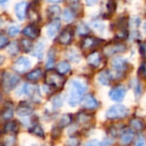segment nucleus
<instances>
[{
    "instance_id": "obj_45",
    "label": "nucleus",
    "mask_w": 146,
    "mask_h": 146,
    "mask_svg": "<svg viewBox=\"0 0 146 146\" xmlns=\"http://www.w3.org/2000/svg\"><path fill=\"white\" fill-rule=\"evenodd\" d=\"M135 145H139V146L145 145H146L145 139L144 137H142V136H139V137L138 138V139H137V141H136Z\"/></svg>"
},
{
    "instance_id": "obj_23",
    "label": "nucleus",
    "mask_w": 146,
    "mask_h": 146,
    "mask_svg": "<svg viewBox=\"0 0 146 146\" xmlns=\"http://www.w3.org/2000/svg\"><path fill=\"white\" fill-rule=\"evenodd\" d=\"M70 64L67 61H62L60 62L56 66V71L60 73L61 74H66L70 71Z\"/></svg>"
},
{
    "instance_id": "obj_42",
    "label": "nucleus",
    "mask_w": 146,
    "mask_h": 146,
    "mask_svg": "<svg viewBox=\"0 0 146 146\" xmlns=\"http://www.w3.org/2000/svg\"><path fill=\"white\" fill-rule=\"evenodd\" d=\"M9 44V39L7 37L3 36V35H1L0 37V48L1 49H3L5 46H7Z\"/></svg>"
},
{
    "instance_id": "obj_38",
    "label": "nucleus",
    "mask_w": 146,
    "mask_h": 146,
    "mask_svg": "<svg viewBox=\"0 0 146 146\" xmlns=\"http://www.w3.org/2000/svg\"><path fill=\"white\" fill-rule=\"evenodd\" d=\"M139 76L146 80V62H142L139 69Z\"/></svg>"
},
{
    "instance_id": "obj_33",
    "label": "nucleus",
    "mask_w": 146,
    "mask_h": 146,
    "mask_svg": "<svg viewBox=\"0 0 146 146\" xmlns=\"http://www.w3.org/2000/svg\"><path fill=\"white\" fill-rule=\"evenodd\" d=\"M62 19L67 21V22H70L74 19V14L73 12V10L71 9H66L63 11L62 14Z\"/></svg>"
},
{
    "instance_id": "obj_43",
    "label": "nucleus",
    "mask_w": 146,
    "mask_h": 146,
    "mask_svg": "<svg viewBox=\"0 0 146 146\" xmlns=\"http://www.w3.org/2000/svg\"><path fill=\"white\" fill-rule=\"evenodd\" d=\"M139 52L141 54V56H143V58H145L146 60V42H143L140 44L139 45Z\"/></svg>"
},
{
    "instance_id": "obj_49",
    "label": "nucleus",
    "mask_w": 146,
    "mask_h": 146,
    "mask_svg": "<svg viewBox=\"0 0 146 146\" xmlns=\"http://www.w3.org/2000/svg\"><path fill=\"white\" fill-rule=\"evenodd\" d=\"M144 30H145V32L146 33V21L145 22V25H144Z\"/></svg>"
},
{
    "instance_id": "obj_41",
    "label": "nucleus",
    "mask_w": 146,
    "mask_h": 146,
    "mask_svg": "<svg viewBox=\"0 0 146 146\" xmlns=\"http://www.w3.org/2000/svg\"><path fill=\"white\" fill-rule=\"evenodd\" d=\"M107 8H108V10L110 13H113L115 9H116V4H115V2L114 0H110L108 2V4H107Z\"/></svg>"
},
{
    "instance_id": "obj_30",
    "label": "nucleus",
    "mask_w": 146,
    "mask_h": 146,
    "mask_svg": "<svg viewBox=\"0 0 146 146\" xmlns=\"http://www.w3.org/2000/svg\"><path fill=\"white\" fill-rule=\"evenodd\" d=\"M92 115L87 114V113H79L78 116H77V121L80 123V124H85L86 122H89L92 119Z\"/></svg>"
},
{
    "instance_id": "obj_4",
    "label": "nucleus",
    "mask_w": 146,
    "mask_h": 146,
    "mask_svg": "<svg viewBox=\"0 0 146 146\" xmlns=\"http://www.w3.org/2000/svg\"><path fill=\"white\" fill-rule=\"evenodd\" d=\"M20 80H21L20 77L15 74L9 73V72L2 73V79H1L2 88L6 92L12 91L18 85Z\"/></svg>"
},
{
    "instance_id": "obj_14",
    "label": "nucleus",
    "mask_w": 146,
    "mask_h": 146,
    "mask_svg": "<svg viewBox=\"0 0 146 146\" xmlns=\"http://www.w3.org/2000/svg\"><path fill=\"white\" fill-rule=\"evenodd\" d=\"M16 112H17L18 115H20V116H28L33 114V108L30 104H28L27 102H21V103H20V104L17 108Z\"/></svg>"
},
{
    "instance_id": "obj_5",
    "label": "nucleus",
    "mask_w": 146,
    "mask_h": 146,
    "mask_svg": "<svg viewBox=\"0 0 146 146\" xmlns=\"http://www.w3.org/2000/svg\"><path fill=\"white\" fill-rule=\"evenodd\" d=\"M129 114L128 109L121 104H116L110 108L106 112V117L109 120H120L127 117Z\"/></svg>"
},
{
    "instance_id": "obj_2",
    "label": "nucleus",
    "mask_w": 146,
    "mask_h": 146,
    "mask_svg": "<svg viewBox=\"0 0 146 146\" xmlns=\"http://www.w3.org/2000/svg\"><path fill=\"white\" fill-rule=\"evenodd\" d=\"M112 77L114 79H124L128 69V63L126 59L121 56L114 57L111 61Z\"/></svg>"
},
{
    "instance_id": "obj_17",
    "label": "nucleus",
    "mask_w": 146,
    "mask_h": 146,
    "mask_svg": "<svg viewBox=\"0 0 146 146\" xmlns=\"http://www.w3.org/2000/svg\"><path fill=\"white\" fill-rule=\"evenodd\" d=\"M87 62L90 66L97 68L100 65L102 62V56L101 54L98 51H93L87 56Z\"/></svg>"
},
{
    "instance_id": "obj_10",
    "label": "nucleus",
    "mask_w": 146,
    "mask_h": 146,
    "mask_svg": "<svg viewBox=\"0 0 146 146\" xmlns=\"http://www.w3.org/2000/svg\"><path fill=\"white\" fill-rule=\"evenodd\" d=\"M82 107L86 110H95L98 107L99 104L97 101V99L95 98L94 96H92V94H87L85 97H83L81 102H80Z\"/></svg>"
},
{
    "instance_id": "obj_6",
    "label": "nucleus",
    "mask_w": 146,
    "mask_h": 146,
    "mask_svg": "<svg viewBox=\"0 0 146 146\" xmlns=\"http://www.w3.org/2000/svg\"><path fill=\"white\" fill-rule=\"evenodd\" d=\"M22 91L24 93L31 98L33 101L38 103L41 100V95H40V90L39 87L37 85H33V84H25Z\"/></svg>"
},
{
    "instance_id": "obj_22",
    "label": "nucleus",
    "mask_w": 146,
    "mask_h": 146,
    "mask_svg": "<svg viewBox=\"0 0 146 146\" xmlns=\"http://www.w3.org/2000/svg\"><path fill=\"white\" fill-rule=\"evenodd\" d=\"M18 130H19V125L16 121H9L3 126V133H16Z\"/></svg>"
},
{
    "instance_id": "obj_26",
    "label": "nucleus",
    "mask_w": 146,
    "mask_h": 146,
    "mask_svg": "<svg viewBox=\"0 0 146 146\" xmlns=\"http://www.w3.org/2000/svg\"><path fill=\"white\" fill-rule=\"evenodd\" d=\"M14 116V110L10 106H5L1 113V118L3 121H9Z\"/></svg>"
},
{
    "instance_id": "obj_36",
    "label": "nucleus",
    "mask_w": 146,
    "mask_h": 146,
    "mask_svg": "<svg viewBox=\"0 0 146 146\" xmlns=\"http://www.w3.org/2000/svg\"><path fill=\"white\" fill-rule=\"evenodd\" d=\"M15 143V137L14 135H7L3 139V145L6 146L14 145Z\"/></svg>"
},
{
    "instance_id": "obj_39",
    "label": "nucleus",
    "mask_w": 146,
    "mask_h": 146,
    "mask_svg": "<svg viewBox=\"0 0 146 146\" xmlns=\"http://www.w3.org/2000/svg\"><path fill=\"white\" fill-rule=\"evenodd\" d=\"M19 32H20V27H17V26H12V27H10L9 28L8 34L9 36H12L13 37V36H15L16 34H18Z\"/></svg>"
},
{
    "instance_id": "obj_44",
    "label": "nucleus",
    "mask_w": 146,
    "mask_h": 146,
    "mask_svg": "<svg viewBox=\"0 0 146 146\" xmlns=\"http://www.w3.org/2000/svg\"><path fill=\"white\" fill-rule=\"evenodd\" d=\"M133 87H134V91H135V93H136V95H139L140 93H141V86H140V84L136 80H133Z\"/></svg>"
},
{
    "instance_id": "obj_3",
    "label": "nucleus",
    "mask_w": 146,
    "mask_h": 146,
    "mask_svg": "<svg viewBox=\"0 0 146 146\" xmlns=\"http://www.w3.org/2000/svg\"><path fill=\"white\" fill-rule=\"evenodd\" d=\"M60 73L57 71L53 70H48L45 74V84L46 86H49L50 87H53L55 89H61L65 84V78L62 76Z\"/></svg>"
},
{
    "instance_id": "obj_27",
    "label": "nucleus",
    "mask_w": 146,
    "mask_h": 146,
    "mask_svg": "<svg viewBox=\"0 0 146 146\" xmlns=\"http://www.w3.org/2000/svg\"><path fill=\"white\" fill-rule=\"evenodd\" d=\"M27 16L29 18V20L33 22H37L40 20V16H39V14L38 12L34 9L33 8L32 6L28 7V9H27Z\"/></svg>"
},
{
    "instance_id": "obj_37",
    "label": "nucleus",
    "mask_w": 146,
    "mask_h": 146,
    "mask_svg": "<svg viewBox=\"0 0 146 146\" xmlns=\"http://www.w3.org/2000/svg\"><path fill=\"white\" fill-rule=\"evenodd\" d=\"M52 104H53V105H54L55 108H59V107L62 106V104H63V98H62V96H61V95L56 96V97L53 99Z\"/></svg>"
},
{
    "instance_id": "obj_31",
    "label": "nucleus",
    "mask_w": 146,
    "mask_h": 146,
    "mask_svg": "<svg viewBox=\"0 0 146 146\" xmlns=\"http://www.w3.org/2000/svg\"><path fill=\"white\" fill-rule=\"evenodd\" d=\"M20 49H21V46H19L17 42L15 41V42H13V43H11L9 44V53L10 54V56H15L19 53Z\"/></svg>"
},
{
    "instance_id": "obj_35",
    "label": "nucleus",
    "mask_w": 146,
    "mask_h": 146,
    "mask_svg": "<svg viewBox=\"0 0 146 146\" xmlns=\"http://www.w3.org/2000/svg\"><path fill=\"white\" fill-rule=\"evenodd\" d=\"M77 32L80 35H86L90 33V28L84 23H80L77 27Z\"/></svg>"
},
{
    "instance_id": "obj_9",
    "label": "nucleus",
    "mask_w": 146,
    "mask_h": 146,
    "mask_svg": "<svg viewBox=\"0 0 146 146\" xmlns=\"http://www.w3.org/2000/svg\"><path fill=\"white\" fill-rule=\"evenodd\" d=\"M127 50V45L122 43L110 44L104 48V53L106 56H112L116 53L124 52Z\"/></svg>"
},
{
    "instance_id": "obj_15",
    "label": "nucleus",
    "mask_w": 146,
    "mask_h": 146,
    "mask_svg": "<svg viewBox=\"0 0 146 146\" xmlns=\"http://www.w3.org/2000/svg\"><path fill=\"white\" fill-rule=\"evenodd\" d=\"M73 30L70 28H65L58 37V41L62 44H68L73 38Z\"/></svg>"
},
{
    "instance_id": "obj_20",
    "label": "nucleus",
    "mask_w": 146,
    "mask_h": 146,
    "mask_svg": "<svg viewBox=\"0 0 146 146\" xmlns=\"http://www.w3.org/2000/svg\"><path fill=\"white\" fill-rule=\"evenodd\" d=\"M56 62V51L53 49H50L47 54V61H46V65L45 68L47 69H51Z\"/></svg>"
},
{
    "instance_id": "obj_34",
    "label": "nucleus",
    "mask_w": 146,
    "mask_h": 146,
    "mask_svg": "<svg viewBox=\"0 0 146 146\" xmlns=\"http://www.w3.org/2000/svg\"><path fill=\"white\" fill-rule=\"evenodd\" d=\"M44 48V44L43 42H38V44L36 45L35 49H34V53L33 55H35L36 56H38V59H42L43 58V50Z\"/></svg>"
},
{
    "instance_id": "obj_18",
    "label": "nucleus",
    "mask_w": 146,
    "mask_h": 146,
    "mask_svg": "<svg viewBox=\"0 0 146 146\" xmlns=\"http://www.w3.org/2000/svg\"><path fill=\"white\" fill-rule=\"evenodd\" d=\"M113 79L111 72L108 71V70H104L102 72L99 73V74L98 75V80L99 81V83L103 86H110L111 80Z\"/></svg>"
},
{
    "instance_id": "obj_21",
    "label": "nucleus",
    "mask_w": 146,
    "mask_h": 146,
    "mask_svg": "<svg viewBox=\"0 0 146 146\" xmlns=\"http://www.w3.org/2000/svg\"><path fill=\"white\" fill-rule=\"evenodd\" d=\"M61 8L57 5H52V6H50L48 9H47V14H48V16L52 19V20H55L60 15H61Z\"/></svg>"
},
{
    "instance_id": "obj_25",
    "label": "nucleus",
    "mask_w": 146,
    "mask_h": 146,
    "mask_svg": "<svg viewBox=\"0 0 146 146\" xmlns=\"http://www.w3.org/2000/svg\"><path fill=\"white\" fill-rule=\"evenodd\" d=\"M129 124H130V126H131L133 129H135V130H137V131H142V130H144V129L145 128V122H144L142 120L138 119V118H133V119H132V120L129 121Z\"/></svg>"
},
{
    "instance_id": "obj_32",
    "label": "nucleus",
    "mask_w": 146,
    "mask_h": 146,
    "mask_svg": "<svg viewBox=\"0 0 146 146\" xmlns=\"http://www.w3.org/2000/svg\"><path fill=\"white\" fill-rule=\"evenodd\" d=\"M30 133L36 135V136H38V137H40V138H44V130L38 124L34 125L32 127V129H30Z\"/></svg>"
},
{
    "instance_id": "obj_40",
    "label": "nucleus",
    "mask_w": 146,
    "mask_h": 146,
    "mask_svg": "<svg viewBox=\"0 0 146 146\" xmlns=\"http://www.w3.org/2000/svg\"><path fill=\"white\" fill-rule=\"evenodd\" d=\"M68 4L74 10H78L80 6V0H68Z\"/></svg>"
},
{
    "instance_id": "obj_46",
    "label": "nucleus",
    "mask_w": 146,
    "mask_h": 146,
    "mask_svg": "<svg viewBox=\"0 0 146 146\" xmlns=\"http://www.w3.org/2000/svg\"><path fill=\"white\" fill-rule=\"evenodd\" d=\"M99 0H86V3L88 6H93L95 5L96 3H98Z\"/></svg>"
},
{
    "instance_id": "obj_11",
    "label": "nucleus",
    "mask_w": 146,
    "mask_h": 146,
    "mask_svg": "<svg viewBox=\"0 0 146 146\" xmlns=\"http://www.w3.org/2000/svg\"><path fill=\"white\" fill-rule=\"evenodd\" d=\"M28 3L27 2H21L18 3L15 6V13L18 20L23 21L27 14V9H28Z\"/></svg>"
},
{
    "instance_id": "obj_19",
    "label": "nucleus",
    "mask_w": 146,
    "mask_h": 146,
    "mask_svg": "<svg viewBox=\"0 0 146 146\" xmlns=\"http://www.w3.org/2000/svg\"><path fill=\"white\" fill-rule=\"evenodd\" d=\"M43 75V71L41 68H36L33 71H31L30 73H28L26 75L27 80H30V81H37L38 80H40L42 78Z\"/></svg>"
},
{
    "instance_id": "obj_24",
    "label": "nucleus",
    "mask_w": 146,
    "mask_h": 146,
    "mask_svg": "<svg viewBox=\"0 0 146 146\" xmlns=\"http://www.w3.org/2000/svg\"><path fill=\"white\" fill-rule=\"evenodd\" d=\"M72 121H73L72 115H69V114H65L60 119V121H59V122L57 124V127H59L61 129H62V128L68 127V125H70L71 122H72Z\"/></svg>"
},
{
    "instance_id": "obj_48",
    "label": "nucleus",
    "mask_w": 146,
    "mask_h": 146,
    "mask_svg": "<svg viewBox=\"0 0 146 146\" xmlns=\"http://www.w3.org/2000/svg\"><path fill=\"white\" fill-rule=\"evenodd\" d=\"M8 0H0V3H1V4H3L4 3H6Z\"/></svg>"
},
{
    "instance_id": "obj_13",
    "label": "nucleus",
    "mask_w": 146,
    "mask_h": 146,
    "mask_svg": "<svg viewBox=\"0 0 146 146\" xmlns=\"http://www.w3.org/2000/svg\"><path fill=\"white\" fill-rule=\"evenodd\" d=\"M22 33L27 36V38H31V39H34L36 38H38L40 34V30L38 27H36L35 25H29L27 27H26L23 31Z\"/></svg>"
},
{
    "instance_id": "obj_8",
    "label": "nucleus",
    "mask_w": 146,
    "mask_h": 146,
    "mask_svg": "<svg viewBox=\"0 0 146 146\" xmlns=\"http://www.w3.org/2000/svg\"><path fill=\"white\" fill-rule=\"evenodd\" d=\"M126 93H127V88L122 85H119V86H116L113 87L110 90V92L109 93V96H110V98L112 101L121 102V101H122L124 99Z\"/></svg>"
},
{
    "instance_id": "obj_29",
    "label": "nucleus",
    "mask_w": 146,
    "mask_h": 146,
    "mask_svg": "<svg viewBox=\"0 0 146 146\" xmlns=\"http://www.w3.org/2000/svg\"><path fill=\"white\" fill-rule=\"evenodd\" d=\"M31 39V38H30ZM28 38H22L21 40V48L25 52H30L33 49V42Z\"/></svg>"
},
{
    "instance_id": "obj_1",
    "label": "nucleus",
    "mask_w": 146,
    "mask_h": 146,
    "mask_svg": "<svg viewBox=\"0 0 146 146\" xmlns=\"http://www.w3.org/2000/svg\"><path fill=\"white\" fill-rule=\"evenodd\" d=\"M87 91L86 83L80 79H74L70 80L68 88V101L71 107L78 105L86 92Z\"/></svg>"
},
{
    "instance_id": "obj_7",
    "label": "nucleus",
    "mask_w": 146,
    "mask_h": 146,
    "mask_svg": "<svg viewBox=\"0 0 146 146\" xmlns=\"http://www.w3.org/2000/svg\"><path fill=\"white\" fill-rule=\"evenodd\" d=\"M30 67H31L30 61L27 57L21 56L14 62L12 68L15 73L24 74L25 72H27L30 68Z\"/></svg>"
},
{
    "instance_id": "obj_47",
    "label": "nucleus",
    "mask_w": 146,
    "mask_h": 146,
    "mask_svg": "<svg viewBox=\"0 0 146 146\" xmlns=\"http://www.w3.org/2000/svg\"><path fill=\"white\" fill-rule=\"evenodd\" d=\"M48 2H50V3H60V2H62V1H63V0H47Z\"/></svg>"
},
{
    "instance_id": "obj_16",
    "label": "nucleus",
    "mask_w": 146,
    "mask_h": 146,
    "mask_svg": "<svg viewBox=\"0 0 146 146\" xmlns=\"http://www.w3.org/2000/svg\"><path fill=\"white\" fill-rule=\"evenodd\" d=\"M60 27H61V23L58 20H53L48 26H47V30H46V33H47V35L50 37V38H54L56 33L59 32L60 30Z\"/></svg>"
},
{
    "instance_id": "obj_28",
    "label": "nucleus",
    "mask_w": 146,
    "mask_h": 146,
    "mask_svg": "<svg viewBox=\"0 0 146 146\" xmlns=\"http://www.w3.org/2000/svg\"><path fill=\"white\" fill-rule=\"evenodd\" d=\"M97 41L98 39L92 38V37H86L83 41H82V47L86 48V49H91L94 46H96L97 44Z\"/></svg>"
},
{
    "instance_id": "obj_12",
    "label": "nucleus",
    "mask_w": 146,
    "mask_h": 146,
    "mask_svg": "<svg viewBox=\"0 0 146 146\" xmlns=\"http://www.w3.org/2000/svg\"><path fill=\"white\" fill-rule=\"evenodd\" d=\"M135 137L134 132L131 128H124L121 133V143L122 145H130Z\"/></svg>"
}]
</instances>
